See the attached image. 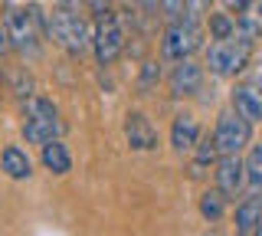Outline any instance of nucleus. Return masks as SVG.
<instances>
[{
    "label": "nucleus",
    "mask_w": 262,
    "mask_h": 236,
    "mask_svg": "<svg viewBox=\"0 0 262 236\" xmlns=\"http://www.w3.org/2000/svg\"><path fill=\"white\" fill-rule=\"evenodd\" d=\"M7 46H10V39H7V30H4V27H0V53H4V50H7Z\"/></svg>",
    "instance_id": "22"
},
{
    "label": "nucleus",
    "mask_w": 262,
    "mask_h": 236,
    "mask_svg": "<svg viewBox=\"0 0 262 236\" xmlns=\"http://www.w3.org/2000/svg\"><path fill=\"white\" fill-rule=\"evenodd\" d=\"M236 36V20L229 13H210V39L213 43H226Z\"/></svg>",
    "instance_id": "18"
},
{
    "label": "nucleus",
    "mask_w": 262,
    "mask_h": 236,
    "mask_svg": "<svg viewBox=\"0 0 262 236\" xmlns=\"http://www.w3.org/2000/svg\"><path fill=\"white\" fill-rule=\"evenodd\" d=\"M161 79V69H158V62H144V69H141V82H138V92L147 95V89H151L154 82Z\"/></svg>",
    "instance_id": "21"
},
{
    "label": "nucleus",
    "mask_w": 262,
    "mask_h": 236,
    "mask_svg": "<svg viewBox=\"0 0 262 236\" xmlns=\"http://www.w3.org/2000/svg\"><path fill=\"white\" fill-rule=\"evenodd\" d=\"M200 82H203V69L193 59L177 62L174 72H170V92L174 95H193L200 89Z\"/></svg>",
    "instance_id": "10"
},
{
    "label": "nucleus",
    "mask_w": 262,
    "mask_h": 236,
    "mask_svg": "<svg viewBox=\"0 0 262 236\" xmlns=\"http://www.w3.org/2000/svg\"><path fill=\"white\" fill-rule=\"evenodd\" d=\"M243 181H246V164L239 154H223V158L216 161V190L223 194V197H236V194L243 190Z\"/></svg>",
    "instance_id": "8"
},
{
    "label": "nucleus",
    "mask_w": 262,
    "mask_h": 236,
    "mask_svg": "<svg viewBox=\"0 0 262 236\" xmlns=\"http://www.w3.org/2000/svg\"><path fill=\"white\" fill-rule=\"evenodd\" d=\"M233 112L243 115L246 121H259L262 118V92H256L252 85H236L233 89Z\"/></svg>",
    "instance_id": "12"
},
{
    "label": "nucleus",
    "mask_w": 262,
    "mask_h": 236,
    "mask_svg": "<svg viewBox=\"0 0 262 236\" xmlns=\"http://www.w3.org/2000/svg\"><path fill=\"white\" fill-rule=\"evenodd\" d=\"M46 30H49V36H53L66 53H72V56L85 53V46L92 43V39H89L85 20H82V13H79L72 4L53 7V13L46 17Z\"/></svg>",
    "instance_id": "1"
},
{
    "label": "nucleus",
    "mask_w": 262,
    "mask_h": 236,
    "mask_svg": "<svg viewBox=\"0 0 262 236\" xmlns=\"http://www.w3.org/2000/svg\"><path fill=\"white\" fill-rule=\"evenodd\" d=\"M236 36L246 39V43H256L262 36V4H246L239 13V23H236Z\"/></svg>",
    "instance_id": "14"
},
{
    "label": "nucleus",
    "mask_w": 262,
    "mask_h": 236,
    "mask_svg": "<svg viewBox=\"0 0 262 236\" xmlns=\"http://www.w3.org/2000/svg\"><path fill=\"white\" fill-rule=\"evenodd\" d=\"M252 138V121H246L236 112H223L216 121V132H213V141L220 148V158L223 154H239L243 144H249Z\"/></svg>",
    "instance_id": "7"
},
{
    "label": "nucleus",
    "mask_w": 262,
    "mask_h": 236,
    "mask_svg": "<svg viewBox=\"0 0 262 236\" xmlns=\"http://www.w3.org/2000/svg\"><path fill=\"white\" fill-rule=\"evenodd\" d=\"M170 144H174V151H190L200 144V125H196L193 115L174 118V125H170Z\"/></svg>",
    "instance_id": "11"
},
{
    "label": "nucleus",
    "mask_w": 262,
    "mask_h": 236,
    "mask_svg": "<svg viewBox=\"0 0 262 236\" xmlns=\"http://www.w3.org/2000/svg\"><path fill=\"white\" fill-rule=\"evenodd\" d=\"M196 46H200V27H196V20H177L161 36V56L164 59L184 62V59H190V53Z\"/></svg>",
    "instance_id": "5"
},
{
    "label": "nucleus",
    "mask_w": 262,
    "mask_h": 236,
    "mask_svg": "<svg viewBox=\"0 0 262 236\" xmlns=\"http://www.w3.org/2000/svg\"><path fill=\"white\" fill-rule=\"evenodd\" d=\"M262 226V197H246L236 207V230L239 236H249Z\"/></svg>",
    "instance_id": "13"
},
{
    "label": "nucleus",
    "mask_w": 262,
    "mask_h": 236,
    "mask_svg": "<svg viewBox=\"0 0 262 236\" xmlns=\"http://www.w3.org/2000/svg\"><path fill=\"white\" fill-rule=\"evenodd\" d=\"M36 20L39 10L36 7H20V4H7L4 7V30L13 50H20L23 56H39V33H36Z\"/></svg>",
    "instance_id": "2"
},
{
    "label": "nucleus",
    "mask_w": 262,
    "mask_h": 236,
    "mask_svg": "<svg viewBox=\"0 0 262 236\" xmlns=\"http://www.w3.org/2000/svg\"><path fill=\"white\" fill-rule=\"evenodd\" d=\"M92 46H95V56H98L102 66H112V62L118 59L121 50H125V30H121L118 17H112V13H98Z\"/></svg>",
    "instance_id": "6"
},
{
    "label": "nucleus",
    "mask_w": 262,
    "mask_h": 236,
    "mask_svg": "<svg viewBox=\"0 0 262 236\" xmlns=\"http://www.w3.org/2000/svg\"><path fill=\"white\" fill-rule=\"evenodd\" d=\"M246 177H249L252 197H259V194H262V141L252 144V151H249V161H246Z\"/></svg>",
    "instance_id": "19"
},
{
    "label": "nucleus",
    "mask_w": 262,
    "mask_h": 236,
    "mask_svg": "<svg viewBox=\"0 0 262 236\" xmlns=\"http://www.w3.org/2000/svg\"><path fill=\"white\" fill-rule=\"evenodd\" d=\"M207 236H216V233H207Z\"/></svg>",
    "instance_id": "23"
},
{
    "label": "nucleus",
    "mask_w": 262,
    "mask_h": 236,
    "mask_svg": "<svg viewBox=\"0 0 262 236\" xmlns=\"http://www.w3.org/2000/svg\"><path fill=\"white\" fill-rule=\"evenodd\" d=\"M4 170L13 177V181H23V177H30L33 174V164H30V158L23 154L20 148H4Z\"/></svg>",
    "instance_id": "17"
},
{
    "label": "nucleus",
    "mask_w": 262,
    "mask_h": 236,
    "mask_svg": "<svg viewBox=\"0 0 262 236\" xmlns=\"http://www.w3.org/2000/svg\"><path fill=\"white\" fill-rule=\"evenodd\" d=\"M249 56H252V43H246V39L233 36V39H226V43H213V46H210L207 66L216 72V76H236V72L246 69Z\"/></svg>",
    "instance_id": "4"
},
{
    "label": "nucleus",
    "mask_w": 262,
    "mask_h": 236,
    "mask_svg": "<svg viewBox=\"0 0 262 236\" xmlns=\"http://www.w3.org/2000/svg\"><path fill=\"white\" fill-rule=\"evenodd\" d=\"M43 167L53 170V174H69L72 158H69V151H66L62 141H53V144H46V148H43Z\"/></svg>",
    "instance_id": "16"
},
{
    "label": "nucleus",
    "mask_w": 262,
    "mask_h": 236,
    "mask_svg": "<svg viewBox=\"0 0 262 236\" xmlns=\"http://www.w3.org/2000/svg\"><path fill=\"white\" fill-rule=\"evenodd\" d=\"M125 138L135 151H154L158 148V128L151 125V118L141 112H131L125 118Z\"/></svg>",
    "instance_id": "9"
},
{
    "label": "nucleus",
    "mask_w": 262,
    "mask_h": 236,
    "mask_svg": "<svg viewBox=\"0 0 262 236\" xmlns=\"http://www.w3.org/2000/svg\"><path fill=\"white\" fill-rule=\"evenodd\" d=\"M223 210H226V197L220 190H207L200 197V213L207 217V220H220V217H223Z\"/></svg>",
    "instance_id": "20"
},
{
    "label": "nucleus",
    "mask_w": 262,
    "mask_h": 236,
    "mask_svg": "<svg viewBox=\"0 0 262 236\" xmlns=\"http://www.w3.org/2000/svg\"><path fill=\"white\" fill-rule=\"evenodd\" d=\"M216 161H220V148H216V141H213V135L200 138V144L193 148V164H190V174H193V177H200L203 170H207L210 164H216Z\"/></svg>",
    "instance_id": "15"
},
{
    "label": "nucleus",
    "mask_w": 262,
    "mask_h": 236,
    "mask_svg": "<svg viewBox=\"0 0 262 236\" xmlns=\"http://www.w3.org/2000/svg\"><path fill=\"white\" fill-rule=\"evenodd\" d=\"M62 135V121H59V112H56L53 102L46 99H30L27 102V112H23V138L30 144H53L59 141Z\"/></svg>",
    "instance_id": "3"
}]
</instances>
